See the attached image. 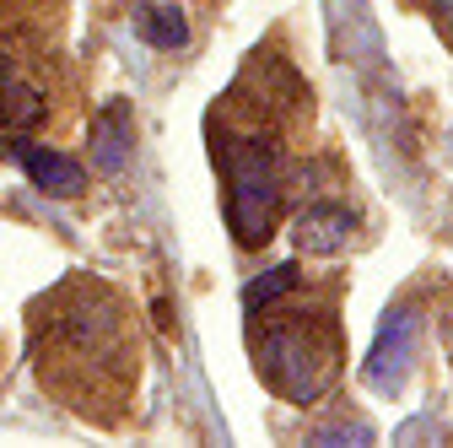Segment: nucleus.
Listing matches in <instances>:
<instances>
[{"instance_id": "obj_1", "label": "nucleus", "mask_w": 453, "mask_h": 448, "mask_svg": "<svg viewBox=\"0 0 453 448\" xmlns=\"http://www.w3.org/2000/svg\"><path fill=\"white\" fill-rule=\"evenodd\" d=\"M38 373L60 400L113 395L119 400L135 373V335L125 303L97 282H65L38 303Z\"/></svg>"}, {"instance_id": "obj_2", "label": "nucleus", "mask_w": 453, "mask_h": 448, "mask_svg": "<svg viewBox=\"0 0 453 448\" xmlns=\"http://www.w3.org/2000/svg\"><path fill=\"white\" fill-rule=\"evenodd\" d=\"M216 162L226 179V221L233 238L243 249L270 243L275 221H280V200H287V167H280V146L265 130H238L226 135L216 130Z\"/></svg>"}, {"instance_id": "obj_3", "label": "nucleus", "mask_w": 453, "mask_h": 448, "mask_svg": "<svg viewBox=\"0 0 453 448\" xmlns=\"http://www.w3.org/2000/svg\"><path fill=\"white\" fill-rule=\"evenodd\" d=\"M254 362L259 378L292 406H313L329 395L340 373V335L324 313H297V319H270L254 335Z\"/></svg>"}, {"instance_id": "obj_4", "label": "nucleus", "mask_w": 453, "mask_h": 448, "mask_svg": "<svg viewBox=\"0 0 453 448\" xmlns=\"http://www.w3.org/2000/svg\"><path fill=\"white\" fill-rule=\"evenodd\" d=\"M416 335H421V313H416L411 303H394V308L383 313L378 341H372L367 367H362L378 395H394V389L405 383V373H411V362H416Z\"/></svg>"}, {"instance_id": "obj_5", "label": "nucleus", "mask_w": 453, "mask_h": 448, "mask_svg": "<svg viewBox=\"0 0 453 448\" xmlns=\"http://www.w3.org/2000/svg\"><path fill=\"white\" fill-rule=\"evenodd\" d=\"M351 233H357V211L340 205V200H313L292 221V238L303 254H340L351 243Z\"/></svg>"}, {"instance_id": "obj_6", "label": "nucleus", "mask_w": 453, "mask_h": 448, "mask_svg": "<svg viewBox=\"0 0 453 448\" xmlns=\"http://www.w3.org/2000/svg\"><path fill=\"white\" fill-rule=\"evenodd\" d=\"M17 162H22V174L43 189V195H81L87 174H81V162H71L65 151H49V146H33V141H17Z\"/></svg>"}, {"instance_id": "obj_7", "label": "nucleus", "mask_w": 453, "mask_h": 448, "mask_svg": "<svg viewBox=\"0 0 453 448\" xmlns=\"http://www.w3.org/2000/svg\"><path fill=\"white\" fill-rule=\"evenodd\" d=\"M38 120H43V87L6 60L0 66V130H33Z\"/></svg>"}, {"instance_id": "obj_8", "label": "nucleus", "mask_w": 453, "mask_h": 448, "mask_svg": "<svg viewBox=\"0 0 453 448\" xmlns=\"http://www.w3.org/2000/svg\"><path fill=\"white\" fill-rule=\"evenodd\" d=\"M130 157V108L125 103H108L97 125H92V162L103 167V174H119Z\"/></svg>"}, {"instance_id": "obj_9", "label": "nucleus", "mask_w": 453, "mask_h": 448, "mask_svg": "<svg viewBox=\"0 0 453 448\" xmlns=\"http://www.w3.org/2000/svg\"><path fill=\"white\" fill-rule=\"evenodd\" d=\"M135 33L151 43V49H184L189 43V22L179 6H162V0H146L135 6Z\"/></svg>"}, {"instance_id": "obj_10", "label": "nucleus", "mask_w": 453, "mask_h": 448, "mask_svg": "<svg viewBox=\"0 0 453 448\" xmlns=\"http://www.w3.org/2000/svg\"><path fill=\"white\" fill-rule=\"evenodd\" d=\"M297 282H303V270H297V265H270L265 275H254V282L243 287V308H249V319L270 313V308H275L280 297H287Z\"/></svg>"}, {"instance_id": "obj_11", "label": "nucleus", "mask_w": 453, "mask_h": 448, "mask_svg": "<svg viewBox=\"0 0 453 448\" xmlns=\"http://www.w3.org/2000/svg\"><path fill=\"white\" fill-rule=\"evenodd\" d=\"M426 12H432V22H437V33L453 43V0H426Z\"/></svg>"}]
</instances>
